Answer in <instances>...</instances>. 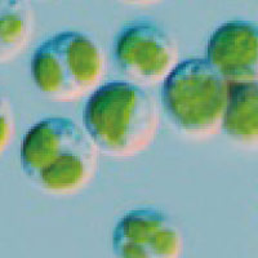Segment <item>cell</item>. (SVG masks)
<instances>
[{
	"mask_svg": "<svg viewBox=\"0 0 258 258\" xmlns=\"http://www.w3.org/2000/svg\"><path fill=\"white\" fill-rule=\"evenodd\" d=\"M20 150L25 176L54 197L80 192L98 170L100 151L85 129L70 117L41 119L25 133Z\"/></svg>",
	"mask_w": 258,
	"mask_h": 258,
	"instance_id": "cell-1",
	"label": "cell"
},
{
	"mask_svg": "<svg viewBox=\"0 0 258 258\" xmlns=\"http://www.w3.org/2000/svg\"><path fill=\"white\" fill-rule=\"evenodd\" d=\"M83 126L103 155L135 158L155 141L160 128L159 106L141 85L106 83L85 102Z\"/></svg>",
	"mask_w": 258,
	"mask_h": 258,
	"instance_id": "cell-2",
	"label": "cell"
},
{
	"mask_svg": "<svg viewBox=\"0 0 258 258\" xmlns=\"http://www.w3.org/2000/svg\"><path fill=\"white\" fill-rule=\"evenodd\" d=\"M34 85L47 98L73 102L91 96L105 74V54L79 31H62L36 47L30 61Z\"/></svg>",
	"mask_w": 258,
	"mask_h": 258,
	"instance_id": "cell-3",
	"label": "cell"
},
{
	"mask_svg": "<svg viewBox=\"0 0 258 258\" xmlns=\"http://www.w3.org/2000/svg\"><path fill=\"white\" fill-rule=\"evenodd\" d=\"M230 83L207 58L179 62L161 83L163 110L179 132L206 138L222 129Z\"/></svg>",
	"mask_w": 258,
	"mask_h": 258,
	"instance_id": "cell-4",
	"label": "cell"
},
{
	"mask_svg": "<svg viewBox=\"0 0 258 258\" xmlns=\"http://www.w3.org/2000/svg\"><path fill=\"white\" fill-rule=\"evenodd\" d=\"M178 45L163 27L151 21H132L114 39L112 59L117 70L141 87L164 82L176 69Z\"/></svg>",
	"mask_w": 258,
	"mask_h": 258,
	"instance_id": "cell-5",
	"label": "cell"
},
{
	"mask_svg": "<svg viewBox=\"0 0 258 258\" xmlns=\"http://www.w3.org/2000/svg\"><path fill=\"white\" fill-rule=\"evenodd\" d=\"M183 235L164 211L141 207L126 212L112 230L115 258H182Z\"/></svg>",
	"mask_w": 258,
	"mask_h": 258,
	"instance_id": "cell-6",
	"label": "cell"
},
{
	"mask_svg": "<svg viewBox=\"0 0 258 258\" xmlns=\"http://www.w3.org/2000/svg\"><path fill=\"white\" fill-rule=\"evenodd\" d=\"M207 59L229 83L258 82V24L235 20L212 32Z\"/></svg>",
	"mask_w": 258,
	"mask_h": 258,
	"instance_id": "cell-7",
	"label": "cell"
},
{
	"mask_svg": "<svg viewBox=\"0 0 258 258\" xmlns=\"http://www.w3.org/2000/svg\"><path fill=\"white\" fill-rule=\"evenodd\" d=\"M222 131L238 144L258 146V82L230 83Z\"/></svg>",
	"mask_w": 258,
	"mask_h": 258,
	"instance_id": "cell-8",
	"label": "cell"
},
{
	"mask_svg": "<svg viewBox=\"0 0 258 258\" xmlns=\"http://www.w3.org/2000/svg\"><path fill=\"white\" fill-rule=\"evenodd\" d=\"M34 34V15L26 0H0V63L20 56Z\"/></svg>",
	"mask_w": 258,
	"mask_h": 258,
	"instance_id": "cell-9",
	"label": "cell"
},
{
	"mask_svg": "<svg viewBox=\"0 0 258 258\" xmlns=\"http://www.w3.org/2000/svg\"><path fill=\"white\" fill-rule=\"evenodd\" d=\"M15 133V116L9 101L0 91V156L8 150Z\"/></svg>",
	"mask_w": 258,
	"mask_h": 258,
	"instance_id": "cell-10",
	"label": "cell"
},
{
	"mask_svg": "<svg viewBox=\"0 0 258 258\" xmlns=\"http://www.w3.org/2000/svg\"><path fill=\"white\" fill-rule=\"evenodd\" d=\"M119 2L133 7H151L161 3L163 0H119Z\"/></svg>",
	"mask_w": 258,
	"mask_h": 258,
	"instance_id": "cell-11",
	"label": "cell"
}]
</instances>
